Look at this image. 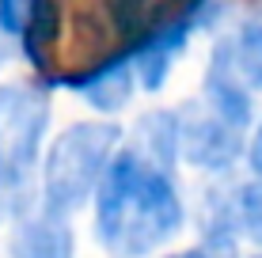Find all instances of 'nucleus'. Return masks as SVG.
<instances>
[{
	"label": "nucleus",
	"mask_w": 262,
	"mask_h": 258,
	"mask_svg": "<svg viewBox=\"0 0 262 258\" xmlns=\"http://www.w3.org/2000/svg\"><path fill=\"white\" fill-rule=\"evenodd\" d=\"M224 213H228L236 236H247L251 243L262 247V175L236 186V190L224 198Z\"/></svg>",
	"instance_id": "11"
},
{
	"label": "nucleus",
	"mask_w": 262,
	"mask_h": 258,
	"mask_svg": "<svg viewBox=\"0 0 262 258\" xmlns=\"http://www.w3.org/2000/svg\"><path fill=\"white\" fill-rule=\"evenodd\" d=\"M232 73L243 80V87L262 91V12H255L251 19H243L236 38H224Z\"/></svg>",
	"instance_id": "9"
},
{
	"label": "nucleus",
	"mask_w": 262,
	"mask_h": 258,
	"mask_svg": "<svg viewBox=\"0 0 262 258\" xmlns=\"http://www.w3.org/2000/svg\"><path fill=\"white\" fill-rule=\"evenodd\" d=\"M61 84L76 87L84 95L88 106L103 114H118L133 95V65H129V50L118 53V57L103 61V65H92L88 73L80 76H61Z\"/></svg>",
	"instance_id": "7"
},
{
	"label": "nucleus",
	"mask_w": 262,
	"mask_h": 258,
	"mask_svg": "<svg viewBox=\"0 0 262 258\" xmlns=\"http://www.w3.org/2000/svg\"><path fill=\"white\" fill-rule=\"evenodd\" d=\"M205 106L216 114L221 122H228L232 129H247L255 118V103H251V87H243V80L232 73V61L224 42H216L209 73H205Z\"/></svg>",
	"instance_id": "6"
},
{
	"label": "nucleus",
	"mask_w": 262,
	"mask_h": 258,
	"mask_svg": "<svg viewBox=\"0 0 262 258\" xmlns=\"http://www.w3.org/2000/svg\"><path fill=\"white\" fill-rule=\"evenodd\" d=\"M247 163H251V171L262 175V126L255 133V140H251V148H247Z\"/></svg>",
	"instance_id": "13"
},
{
	"label": "nucleus",
	"mask_w": 262,
	"mask_h": 258,
	"mask_svg": "<svg viewBox=\"0 0 262 258\" xmlns=\"http://www.w3.org/2000/svg\"><path fill=\"white\" fill-rule=\"evenodd\" d=\"M27 15H31V0H0V34L19 42Z\"/></svg>",
	"instance_id": "12"
},
{
	"label": "nucleus",
	"mask_w": 262,
	"mask_h": 258,
	"mask_svg": "<svg viewBox=\"0 0 262 258\" xmlns=\"http://www.w3.org/2000/svg\"><path fill=\"white\" fill-rule=\"evenodd\" d=\"M186 220L171 167L137 148L111 156L95 186V236L111 258H144L179 236Z\"/></svg>",
	"instance_id": "1"
},
{
	"label": "nucleus",
	"mask_w": 262,
	"mask_h": 258,
	"mask_svg": "<svg viewBox=\"0 0 262 258\" xmlns=\"http://www.w3.org/2000/svg\"><path fill=\"white\" fill-rule=\"evenodd\" d=\"M167 258H205L202 247H194V251H175V254H167Z\"/></svg>",
	"instance_id": "14"
},
{
	"label": "nucleus",
	"mask_w": 262,
	"mask_h": 258,
	"mask_svg": "<svg viewBox=\"0 0 262 258\" xmlns=\"http://www.w3.org/2000/svg\"><path fill=\"white\" fill-rule=\"evenodd\" d=\"M251 258H262V254H251Z\"/></svg>",
	"instance_id": "15"
},
{
	"label": "nucleus",
	"mask_w": 262,
	"mask_h": 258,
	"mask_svg": "<svg viewBox=\"0 0 262 258\" xmlns=\"http://www.w3.org/2000/svg\"><path fill=\"white\" fill-rule=\"evenodd\" d=\"M12 258H76V236L69 217L42 205L38 213H23L8 236Z\"/></svg>",
	"instance_id": "5"
},
{
	"label": "nucleus",
	"mask_w": 262,
	"mask_h": 258,
	"mask_svg": "<svg viewBox=\"0 0 262 258\" xmlns=\"http://www.w3.org/2000/svg\"><path fill=\"white\" fill-rule=\"evenodd\" d=\"M122 145V129L114 122H76L53 140L46 163H42V201L46 209L76 213L95 198V186L103 179L111 156Z\"/></svg>",
	"instance_id": "2"
},
{
	"label": "nucleus",
	"mask_w": 262,
	"mask_h": 258,
	"mask_svg": "<svg viewBox=\"0 0 262 258\" xmlns=\"http://www.w3.org/2000/svg\"><path fill=\"white\" fill-rule=\"evenodd\" d=\"M111 27L118 31V38H125V46H137L144 34L160 23V0H103Z\"/></svg>",
	"instance_id": "10"
},
{
	"label": "nucleus",
	"mask_w": 262,
	"mask_h": 258,
	"mask_svg": "<svg viewBox=\"0 0 262 258\" xmlns=\"http://www.w3.org/2000/svg\"><path fill=\"white\" fill-rule=\"evenodd\" d=\"M133 148H137L141 156L164 163V167H175V159H179V122H175V110L144 114V118L137 122Z\"/></svg>",
	"instance_id": "8"
},
{
	"label": "nucleus",
	"mask_w": 262,
	"mask_h": 258,
	"mask_svg": "<svg viewBox=\"0 0 262 258\" xmlns=\"http://www.w3.org/2000/svg\"><path fill=\"white\" fill-rule=\"evenodd\" d=\"M50 99L31 84H0V220L23 205V190L42 156Z\"/></svg>",
	"instance_id": "3"
},
{
	"label": "nucleus",
	"mask_w": 262,
	"mask_h": 258,
	"mask_svg": "<svg viewBox=\"0 0 262 258\" xmlns=\"http://www.w3.org/2000/svg\"><path fill=\"white\" fill-rule=\"evenodd\" d=\"M179 122V156L202 171H228L243 156V133L221 122L205 103H190L175 110Z\"/></svg>",
	"instance_id": "4"
}]
</instances>
